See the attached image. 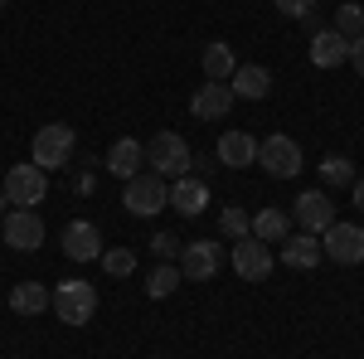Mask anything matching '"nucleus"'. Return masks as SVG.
I'll list each match as a JSON object with an SVG mask.
<instances>
[{"label": "nucleus", "instance_id": "obj_1", "mask_svg": "<svg viewBox=\"0 0 364 359\" xmlns=\"http://www.w3.org/2000/svg\"><path fill=\"white\" fill-rule=\"evenodd\" d=\"M146 170L161 175V180H180V175H190V170H195V151H190V141L180 136V132H156V136L146 141Z\"/></svg>", "mask_w": 364, "mask_h": 359}, {"label": "nucleus", "instance_id": "obj_2", "mask_svg": "<svg viewBox=\"0 0 364 359\" xmlns=\"http://www.w3.org/2000/svg\"><path fill=\"white\" fill-rule=\"evenodd\" d=\"M29 146H34V166L49 175V170H63L68 161H73V151H78V132L63 127V122H49V127L34 132Z\"/></svg>", "mask_w": 364, "mask_h": 359}, {"label": "nucleus", "instance_id": "obj_3", "mask_svg": "<svg viewBox=\"0 0 364 359\" xmlns=\"http://www.w3.org/2000/svg\"><path fill=\"white\" fill-rule=\"evenodd\" d=\"M257 166L267 170L272 180H296V175L306 170V151H301L291 136L272 132L267 141H257Z\"/></svg>", "mask_w": 364, "mask_h": 359}, {"label": "nucleus", "instance_id": "obj_4", "mask_svg": "<svg viewBox=\"0 0 364 359\" xmlns=\"http://www.w3.org/2000/svg\"><path fill=\"white\" fill-rule=\"evenodd\" d=\"M54 316L63 321V326H87L92 316H97V286L92 282H58L54 286Z\"/></svg>", "mask_w": 364, "mask_h": 359}, {"label": "nucleus", "instance_id": "obj_5", "mask_svg": "<svg viewBox=\"0 0 364 359\" xmlns=\"http://www.w3.org/2000/svg\"><path fill=\"white\" fill-rule=\"evenodd\" d=\"M122 204H127V214H136V219H156L161 209H170V185L161 180V175L141 170L136 180H127V190H122Z\"/></svg>", "mask_w": 364, "mask_h": 359}, {"label": "nucleus", "instance_id": "obj_6", "mask_svg": "<svg viewBox=\"0 0 364 359\" xmlns=\"http://www.w3.org/2000/svg\"><path fill=\"white\" fill-rule=\"evenodd\" d=\"M0 194L10 199V209H39L44 194H49V180H44V170L34 166V161H25V166H10Z\"/></svg>", "mask_w": 364, "mask_h": 359}, {"label": "nucleus", "instance_id": "obj_7", "mask_svg": "<svg viewBox=\"0 0 364 359\" xmlns=\"http://www.w3.org/2000/svg\"><path fill=\"white\" fill-rule=\"evenodd\" d=\"M321 252H326L331 262H340V267H360L364 262V228L360 223L336 219L326 233H321Z\"/></svg>", "mask_w": 364, "mask_h": 359}, {"label": "nucleus", "instance_id": "obj_8", "mask_svg": "<svg viewBox=\"0 0 364 359\" xmlns=\"http://www.w3.org/2000/svg\"><path fill=\"white\" fill-rule=\"evenodd\" d=\"M0 238L10 252H39L44 248V219L39 209H10L5 223H0Z\"/></svg>", "mask_w": 364, "mask_h": 359}, {"label": "nucleus", "instance_id": "obj_9", "mask_svg": "<svg viewBox=\"0 0 364 359\" xmlns=\"http://www.w3.org/2000/svg\"><path fill=\"white\" fill-rule=\"evenodd\" d=\"M180 277L185 282H209V277L224 267V243H214V238H195V243H185L180 248Z\"/></svg>", "mask_w": 364, "mask_h": 359}, {"label": "nucleus", "instance_id": "obj_10", "mask_svg": "<svg viewBox=\"0 0 364 359\" xmlns=\"http://www.w3.org/2000/svg\"><path fill=\"white\" fill-rule=\"evenodd\" d=\"M291 223L301 228V233H326L331 223H336V204H331V194L326 190H301L296 194V204H291Z\"/></svg>", "mask_w": 364, "mask_h": 359}, {"label": "nucleus", "instance_id": "obj_11", "mask_svg": "<svg viewBox=\"0 0 364 359\" xmlns=\"http://www.w3.org/2000/svg\"><path fill=\"white\" fill-rule=\"evenodd\" d=\"M272 243H262V238H238L233 243V277H243V282H262V277H272Z\"/></svg>", "mask_w": 364, "mask_h": 359}, {"label": "nucleus", "instance_id": "obj_12", "mask_svg": "<svg viewBox=\"0 0 364 359\" xmlns=\"http://www.w3.org/2000/svg\"><path fill=\"white\" fill-rule=\"evenodd\" d=\"M277 248H282V252H277V262H287L291 272H316V267L326 262V252H321V238H316V233H301V228H296V233H287Z\"/></svg>", "mask_w": 364, "mask_h": 359}, {"label": "nucleus", "instance_id": "obj_13", "mask_svg": "<svg viewBox=\"0 0 364 359\" xmlns=\"http://www.w3.org/2000/svg\"><path fill=\"white\" fill-rule=\"evenodd\" d=\"M170 209L180 219H199L209 209V180H195V170L180 175V180H170Z\"/></svg>", "mask_w": 364, "mask_h": 359}, {"label": "nucleus", "instance_id": "obj_14", "mask_svg": "<svg viewBox=\"0 0 364 359\" xmlns=\"http://www.w3.org/2000/svg\"><path fill=\"white\" fill-rule=\"evenodd\" d=\"M63 257L68 262H97L102 257V233H97V223L87 219H73L63 228Z\"/></svg>", "mask_w": 364, "mask_h": 359}, {"label": "nucleus", "instance_id": "obj_15", "mask_svg": "<svg viewBox=\"0 0 364 359\" xmlns=\"http://www.w3.org/2000/svg\"><path fill=\"white\" fill-rule=\"evenodd\" d=\"M214 161L228 166V170L257 166V136H248V132H224V136L214 141Z\"/></svg>", "mask_w": 364, "mask_h": 359}, {"label": "nucleus", "instance_id": "obj_16", "mask_svg": "<svg viewBox=\"0 0 364 359\" xmlns=\"http://www.w3.org/2000/svg\"><path fill=\"white\" fill-rule=\"evenodd\" d=\"M233 87L228 83H204V87H195V97H190V112H195L199 122H224L228 112H233Z\"/></svg>", "mask_w": 364, "mask_h": 359}, {"label": "nucleus", "instance_id": "obj_17", "mask_svg": "<svg viewBox=\"0 0 364 359\" xmlns=\"http://www.w3.org/2000/svg\"><path fill=\"white\" fill-rule=\"evenodd\" d=\"M107 170H112L117 180H136L141 170H146V141L136 136H117L112 151H107Z\"/></svg>", "mask_w": 364, "mask_h": 359}, {"label": "nucleus", "instance_id": "obj_18", "mask_svg": "<svg viewBox=\"0 0 364 359\" xmlns=\"http://www.w3.org/2000/svg\"><path fill=\"white\" fill-rule=\"evenodd\" d=\"M311 63H316V68H340V63H350V39L331 25L316 29V34H311Z\"/></svg>", "mask_w": 364, "mask_h": 359}, {"label": "nucleus", "instance_id": "obj_19", "mask_svg": "<svg viewBox=\"0 0 364 359\" xmlns=\"http://www.w3.org/2000/svg\"><path fill=\"white\" fill-rule=\"evenodd\" d=\"M228 87H233V97H243V102H262V97L272 92V73H267L262 63H238L233 78H228Z\"/></svg>", "mask_w": 364, "mask_h": 359}, {"label": "nucleus", "instance_id": "obj_20", "mask_svg": "<svg viewBox=\"0 0 364 359\" xmlns=\"http://www.w3.org/2000/svg\"><path fill=\"white\" fill-rule=\"evenodd\" d=\"M5 301H10V311H15V316H44V311H49V301H54V291H49L44 282H15Z\"/></svg>", "mask_w": 364, "mask_h": 359}, {"label": "nucleus", "instance_id": "obj_21", "mask_svg": "<svg viewBox=\"0 0 364 359\" xmlns=\"http://www.w3.org/2000/svg\"><path fill=\"white\" fill-rule=\"evenodd\" d=\"M204 73H209V83H228L233 78V68H238V58H233V44H224V39H214L209 49H204Z\"/></svg>", "mask_w": 364, "mask_h": 359}, {"label": "nucleus", "instance_id": "obj_22", "mask_svg": "<svg viewBox=\"0 0 364 359\" xmlns=\"http://www.w3.org/2000/svg\"><path fill=\"white\" fill-rule=\"evenodd\" d=\"M287 233H291V214H282V209H272V204L252 214V238H262V243H282Z\"/></svg>", "mask_w": 364, "mask_h": 359}, {"label": "nucleus", "instance_id": "obj_23", "mask_svg": "<svg viewBox=\"0 0 364 359\" xmlns=\"http://www.w3.org/2000/svg\"><path fill=\"white\" fill-rule=\"evenodd\" d=\"M185 277H180V267L175 262H156L151 272H146V296H156V301H166V296H175V286H180Z\"/></svg>", "mask_w": 364, "mask_h": 359}, {"label": "nucleus", "instance_id": "obj_24", "mask_svg": "<svg viewBox=\"0 0 364 359\" xmlns=\"http://www.w3.org/2000/svg\"><path fill=\"white\" fill-rule=\"evenodd\" d=\"M219 233L233 238V243L248 238V233H252V214H248V209H238V204H224V209H219Z\"/></svg>", "mask_w": 364, "mask_h": 359}, {"label": "nucleus", "instance_id": "obj_25", "mask_svg": "<svg viewBox=\"0 0 364 359\" xmlns=\"http://www.w3.org/2000/svg\"><path fill=\"white\" fill-rule=\"evenodd\" d=\"M321 180H326L331 190H350V185H355V166H350V156H326V161H321Z\"/></svg>", "mask_w": 364, "mask_h": 359}, {"label": "nucleus", "instance_id": "obj_26", "mask_svg": "<svg viewBox=\"0 0 364 359\" xmlns=\"http://www.w3.org/2000/svg\"><path fill=\"white\" fill-rule=\"evenodd\" d=\"M331 29H340L345 39H360V34H364V5H360V0H345V5L336 10V25H331Z\"/></svg>", "mask_w": 364, "mask_h": 359}, {"label": "nucleus", "instance_id": "obj_27", "mask_svg": "<svg viewBox=\"0 0 364 359\" xmlns=\"http://www.w3.org/2000/svg\"><path fill=\"white\" fill-rule=\"evenodd\" d=\"M97 262H102V272H107V277H132V272H136V252H132V248H102Z\"/></svg>", "mask_w": 364, "mask_h": 359}, {"label": "nucleus", "instance_id": "obj_28", "mask_svg": "<svg viewBox=\"0 0 364 359\" xmlns=\"http://www.w3.org/2000/svg\"><path fill=\"white\" fill-rule=\"evenodd\" d=\"M180 238L175 233H151V252H156V262H170V257H180Z\"/></svg>", "mask_w": 364, "mask_h": 359}, {"label": "nucleus", "instance_id": "obj_29", "mask_svg": "<svg viewBox=\"0 0 364 359\" xmlns=\"http://www.w3.org/2000/svg\"><path fill=\"white\" fill-rule=\"evenodd\" d=\"M277 5V15H287V20H311L316 15V0H272Z\"/></svg>", "mask_w": 364, "mask_h": 359}, {"label": "nucleus", "instance_id": "obj_30", "mask_svg": "<svg viewBox=\"0 0 364 359\" xmlns=\"http://www.w3.org/2000/svg\"><path fill=\"white\" fill-rule=\"evenodd\" d=\"M350 68L364 78V34H360V39H350Z\"/></svg>", "mask_w": 364, "mask_h": 359}, {"label": "nucleus", "instance_id": "obj_31", "mask_svg": "<svg viewBox=\"0 0 364 359\" xmlns=\"http://www.w3.org/2000/svg\"><path fill=\"white\" fill-rule=\"evenodd\" d=\"M350 199H355V209L364 214V175H355V185H350Z\"/></svg>", "mask_w": 364, "mask_h": 359}, {"label": "nucleus", "instance_id": "obj_32", "mask_svg": "<svg viewBox=\"0 0 364 359\" xmlns=\"http://www.w3.org/2000/svg\"><path fill=\"white\" fill-rule=\"evenodd\" d=\"M73 190H78V194H92V190H97V180H92V175H78V180H73Z\"/></svg>", "mask_w": 364, "mask_h": 359}, {"label": "nucleus", "instance_id": "obj_33", "mask_svg": "<svg viewBox=\"0 0 364 359\" xmlns=\"http://www.w3.org/2000/svg\"><path fill=\"white\" fill-rule=\"evenodd\" d=\"M5 214H10V199H5V194H0V219H5Z\"/></svg>", "mask_w": 364, "mask_h": 359}, {"label": "nucleus", "instance_id": "obj_34", "mask_svg": "<svg viewBox=\"0 0 364 359\" xmlns=\"http://www.w3.org/2000/svg\"><path fill=\"white\" fill-rule=\"evenodd\" d=\"M0 10H5V0H0Z\"/></svg>", "mask_w": 364, "mask_h": 359}]
</instances>
